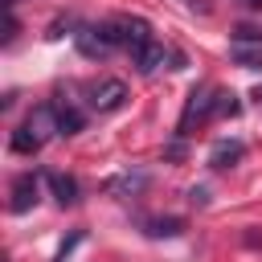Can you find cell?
Wrapping results in <instances>:
<instances>
[{"instance_id": "obj_1", "label": "cell", "mask_w": 262, "mask_h": 262, "mask_svg": "<svg viewBox=\"0 0 262 262\" xmlns=\"http://www.w3.org/2000/svg\"><path fill=\"white\" fill-rule=\"evenodd\" d=\"M53 135H61V127H57V106H53V102H41V106H33V111L20 119V127L12 131V151H16V156H37Z\"/></svg>"}, {"instance_id": "obj_2", "label": "cell", "mask_w": 262, "mask_h": 262, "mask_svg": "<svg viewBox=\"0 0 262 262\" xmlns=\"http://www.w3.org/2000/svg\"><path fill=\"white\" fill-rule=\"evenodd\" d=\"M74 45H78L82 57L102 61V57H111V53L123 45V37H119V25H115V20H98V25H82V29L74 33Z\"/></svg>"}, {"instance_id": "obj_3", "label": "cell", "mask_w": 262, "mask_h": 262, "mask_svg": "<svg viewBox=\"0 0 262 262\" xmlns=\"http://www.w3.org/2000/svg\"><path fill=\"white\" fill-rule=\"evenodd\" d=\"M217 98H221V86H213V82L192 86V90H188V102H184V115H180V131H176V135H188V131H192V123H209V119H217Z\"/></svg>"}, {"instance_id": "obj_4", "label": "cell", "mask_w": 262, "mask_h": 262, "mask_svg": "<svg viewBox=\"0 0 262 262\" xmlns=\"http://www.w3.org/2000/svg\"><path fill=\"white\" fill-rule=\"evenodd\" d=\"M229 61L242 70H262V33L250 25H237L229 37Z\"/></svg>"}, {"instance_id": "obj_5", "label": "cell", "mask_w": 262, "mask_h": 262, "mask_svg": "<svg viewBox=\"0 0 262 262\" xmlns=\"http://www.w3.org/2000/svg\"><path fill=\"white\" fill-rule=\"evenodd\" d=\"M86 102H90V111H98V115H111V111H119L123 102H127V86L119 82V78H102V82H90L86 86Z\"/></svg>"}, {"instance_id": "obj_6", "label": "cell", "mask_w": 262, "mask_h": 262, "mask_svg": "<svg viewBox=\"0 0 262 262\" xmlns=\"http://www.w3.org/2000/svg\"><path fill=\"white\" fill-rule=\"evenodd\" d=\"M41 180H45V172H20V176L12 180L8 209H12V213H29V209L41 201Z\"/></svg>"}, {"instance_id": "obj_7", "label": "cell", "mask_w": 262, "mask_h": 262, "mask_svg": "<svg viewBox=\"0 0 262 262\" xmlns=\"http://www.w3.org/2000/svg\"><path fill=\"white\" fill-rule=\"evenodd\" d=\"M151 184V172H143V168H127V172H119V176H111L106 180V192L111 196H119V201H131V196H139L143 188Z\"/></svg>"}, {"instance_id": "obj_8", "label": "cell", "mask_w": 262, "mask_h": 262, "mask_svg": "<svg viewBox=\"0 0 262 262\" xmlns=\"http://www.w3.org/2000/svg\"><path fill=\"white\" fill-rule=\"evenodd\" d=\"M242 156H246V143L242 139H217L213 151H209V168L213 172H225V168L242 164Z\"/></svg>"}, {"instance_id": "obj_9", "label": "cell", "mask_w": 262, "mask_h": 262, "mask_svg": "<svg viewBox=\"0 0 262 262\" xmlns=\"http://www.w3.org/2000/svg\"><path fill=\"white\" fill-rule=\"evenodd\" d=\"M115 25H119V37H123V45H127V49H139V45L156 41V37H151V25H147L143 16H119Z\"/></svg>"}, {"instance_id": "obj_10", "label": "cell", "mask_w": 262, "mask_h": 262, "mask_svg": "<svg viewBox=\"0 0 262 262\" xmlns=\"http://www.w3.org/2000/svg\"><path fill=\"white\" fill-rule=\"evenodd\" d=\"M131 61H135V70H139V74H156V70L168 61V49H164L160 41H147V45L131 49Z\"/></svg>"}, {"instance_id": "obj_11", "label": "cell", "mask_w": 262, "mask_h": 262, "mask_svg": "<svg viewBox=\"0 0 262 262\" xmlns=\"http://www.w3.org/2000/svg\"><path fill=\"white\" fill-rule=\"evenodd\" d=\"M45 184L53 188V201L66 209V205H78V180L66 176V172H45Z\"/></svg>"}, {"instance_id": "obj_12", "label": "cell", "mask_w": 262, "mask_h": 262, "mask_svg": "<svg viewBox=\"0 0 262 262\" xmlns=\"http://www.w3.org/2000/svg\"><path fill=\"white\" fill-rule=\"evenodd\" d=\"M57 127H61V135H78L82 127H86V111H78L74 102H57Z\"/></svg>"}, {"instance_id": "obj_13", "label": "cell", "mask_w": 262, "mask_h": 262, "mask_svg": "<svg viewBox=\"0 0 262 262\" xmlns=\"http://www.w3.org/2000/svg\"><path fill=\"white\" fill-rule=\"evenodd\" d=\"M188 229V221L184 217H156V221H147V237H180Z\"/></svg>"}, {"instance_id": "obj_14", "label": "cell", "mask_w": 262, "mask_h": 262, "mask_svg": "<svg viewBox=\"0 0 262 262\" xmlns=\"http://www.w3.org/2000/svg\"><path fill=\"white\" fill-rule=\"evenodd\" d=\"M237 111H242L237 94H233V90H221V98H217V119H225V115H237Z\"/></svg>"}, {"instance_id": "obj_15", "label": "cell", "mask_w": 262, "mask_h": 262, "mask_svg": "<svg viewBox=\"0 0 262 262\" xmlns=\"http://www.w3.org/2000/svg\"><path fill=\"white\" fill-rule=\"evenodd\" d=\"M180 156H184V135H176V139L164 147V160H180Z\"/></svg>"}, {"instance_id": "obj_16", "label": "cell", "mask_w": 262, "mask_h": 262, "mask_svg": "<svg viewBox=\"0 0 262 262\" xmlns=\"http://www.w3.org/2000/svg\"><path fill=\"white\" fill-rule=\"evenodd\" d=\"M188 201H192V205H209V192L196 184V188H188Z\"/></svg>"}, {"instance_id": "obj_17", "label": "cell", "mask_w": 262, "mask_h": 262, "mask_svg": "<svg viewBox=\"0 0 262 262\" xmlns=\"http://www.w3.org/2000/svg\"><path fill=\"white\" fill-rule=\"evenodd\" d=\"M184 8H192V12H209V0H180Z\"/></svg>"}, {"instance_id": "obj_18", "label": "cell", "mask_w": 262, "mask_h": 262, "mask_svg": "<svg viewBox=\"0 0 262 262\" xmlns=\"http://www.w3.org/2000/svg\"><path fill=\"white\" fill-rule=\"evenodd\" d=\"M237 4H246V8H262V0H237Z\"/></svg>"}, {"instance_id": "obj_19", "label": "cell", "mask_w": 262, "mask_h": 262, "mask_svg": "<svg viewBox=\"0 0 262 262\" xmlns=\"http://www.w3.org/2000/svg\"><path fill=\"white\" fill-rule=\"evenodd\" d=\"M254 98H258V102H262V86H254Z\"/></svg>"}]
</instances>
